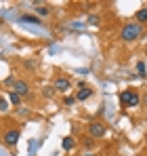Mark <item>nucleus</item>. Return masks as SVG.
<instances>
[{"label":"nucleus","mask_w":147,"mask_h":156,"mask_svg":"<svg viewBox=\"0 0 147 156\" xmlns=\"http://www.w3.org/2000/svg\"><path fill=\"white\" fill-rule=\"evenodd\" d=\"M9 101H11V104H15V105H19V104H21V97H19L15 91H11V93H9Z\"/></svg>","instance_id":"10"},{"label":"nucleus","mask_w":147,"mask_h":156,"mask_svg":"<svg viewBox=\"0 0 147 156\" xmlns=\"http://www.w3.org/2000/svg\"><path fill=\"white\" fill-rule=\"evenodd\" d=\"M145 104H147V99H145Z\"/></svg>","instance_id":"19"},{"label":"nucleus","mask_w":147,"mask_h":156,"mask_svg":"<svg viewBox=\"0 0 147 156\" xmlns=\"http://www.w3.org/2000/svg\"><path fill=\"white\" fill-rule=\"evenodd\" d=\"M93 95V91L88 89V87H82V89H78V93H76V99L78 101H84V99H88Z\"/></svg>","instance_id":"6"},{"label":"nucleus","mask_w":147,"mask_h":156,"mask_svg":"<svg viewBox=\"0 0 147 156\" xmlns=\"http://www.w3.org/2000/svg\"><path fill=\"white\" fill-rule=\"evenodd\" d=\"M88 133H91V137L99 139V137H103V135L107 133V129H105V125H103V122H99V120H93V122L88 125Z\"/></svg>","instance_id":"4"},{"label":"nucleus","mask_w":147,"mask_h":156,"mask_svg":"<svg viewBox=\"0 0 147 156\" xmlns=\"http://www.w3.org/2000/svg\"><path fill=\"white\" fill-rule=\"evenodd\" d=\"M137 72H139V76H145V63L143 61L137 63Z\"/></svg>","instance_id":"14"},{"label":"nucleus","mask_w":147,"mask_h":156,"mask_svg":"<svg viewBox=\"0 0 147 156\" xmlns=\"http://www.w3.org/2000/svg\"><path fill=\"white\" fill-rule=\"evenodd\" d=\"M6 110H9V101L4 97H0V112H6Z\"/></svg>","instance_id":"16"},{"label":"nucleus","mask_w":147,"mask_h":156,"mask_svg":"<svg viewBox=\"0 0 147 156\" xmlns=\"http://www.w3.org/2000/svg\"><path fill=\"white\" fill-rule=\"evenodd\" d=\"M143 21H147V9H141L137 13V23H143Z\"/></svg>","instance_id":"11"},{"label":"nucleus","mask_w":147,"mask_h":156,"mask_svg":"<svg viewBox=\"0 0 147 156\" xmlns=\"http://www.w3.org/2000/svg\"><path fill=\"white\" fill-rule=\"evenodd\" d=\"M19 21H21V23H36V26H40V19H38L36 15H21Z\"/></svg>","instance_id":"8"},{"label":"nucleus","mask_w":147,"mask_h":156,"mask_svg":"<svg viewBox=\"0 0 147 156\" xmlns=\"http://www.w3.org/2000/svg\"><path fill=\"white\" fill-rule=\"evenodd\" d=\"M120 104L122 105H137L139 104V93H135V91H122L120 93Z\"/></svg>","instance_id":"3"},{"label":"nucleus","mask_w":147,"mask_h":156,"mask_svg":"<svg viewBox=\"0 0 147 156\" xmlns=\"http://www.w3.org/2000/svg\"><path fill=\"white\" fill-rule=\"evenodd\" d=\"M74 101H76V95H67V97L63 99V104H65V105H72Z\"/></svg>","instance_id":"17"},{"label":"nucleus","mask_w":147,"mask_h":156,"mask_svg":"<svg viewBox=\"0 0 147 156\" xmlns=\"http://www.w3.org/2000/svg\"><path fill=\"white\" fill-rule=\"evenodd\" d=\"M74 146H76L74 137H63V141H61V148H63V150H72Z\"/></svg>","instance_id":"9"},{"label":"nucleus","mask_w":147,"mask_h":156,"mask_svg":"<svg viewBox=\"0 0 147 156\" xmlns=\"http://www.w3.org/2000/svg\"><path fill=\"white\" fill-rule=\"evenodd\" d=\"M55 89L57 91H67L70 89V80L67 78H57L55 80Z\"/></svg>","instance_id":"7"},{"label":"nucleus","mask_w":147,"mask_h":156,"mask_svg":"<svg viewBox=\"0 0 147 156\" xmlns=\"http://www.w3.org/2000/svg\"><path fill=\"white\" fill-rule=\"evenodd\" d=\"M15 93H17L19 97H23V95L29 93V87H27L25 80H15Z\"/></svg>","instance_id":"5"},{"label":"nucleus","mask_w":147,"mask_h":156,"mask_svg":"<svg viewBox=\"0 0 147 156\" xmlns=\"http://www.w3.org/2000/svg\"><path fill=\"white\" fill-rule=\"evenodd\" d=\"M141 34H143V26H141V23H126V26L122 27V32H120V38H122L124 42H132V40H137Z\"/></svg>","instance_id":"1"},{"label":"nucleus","mask_w":147,"mask_h":156,"mask_svg":"<svg viewBox=\"0 0 147 156\" xmlns=\"http://www.w3.org/2000/svg\"><path fill=\"white\" fill-rule=\"evenodd\" d=\"M38 148H40V139H32V141H29V156L34 154Z\"/></svg>","instance_id":"12"},{"label":"nucleus","mask_w":147,"mask_h":156,"mask_svg":"<svg viewBox=\"0 0 147 156\" xmlns=\"http://www.w3.org/2000/svg\"><path fill=\"white\" fill-rule=\"evenodd\" d=\"M36 13H38L40 17H46V15H49V9H46L44 4H38V6H36Z\"/></svg>","instance_id":"13"},{"label":"nucleus","mask_w":147,"mask_h":156,"mask_svg":"<svg viewBox=\"0 0 147 156\" xmlns=\"http://www.w3.org/2000/svg\"><path fill=\"white\" fill-rule=\"evenodd\" d=\"M84 156H95V154H84Z\"/></svg>","instance_id":"18"},{"label":"nucleus","mask_w":147,"mask_h":156,"mask_svg":"<svg viewBox=\"0 0 147 156\" xmlns=\"http://www.w3.org/2000/svg\"><path fill=\"white\" fill-rule=\"evenodd\" d=\"M86 21H88L91 26H99V17H97V15H88V19H86Z\"/></svg>","instance_id":"15"},{"label":"nucleus","mask_w":147,"mask_h":156,"mask_svg":"<svg viewBox=\"0 0 147 156\" xmlns=\"http://www.w3.org/2000/svg\"><path fill=\"white\" fill-rule=\"evenodd\" d=\"M19 137H21V131H19V129H9L6 133H4L2 141H4L6 148H15V146L19 144Z\"/></svg>","instance_id":"2"}]
</instances>
